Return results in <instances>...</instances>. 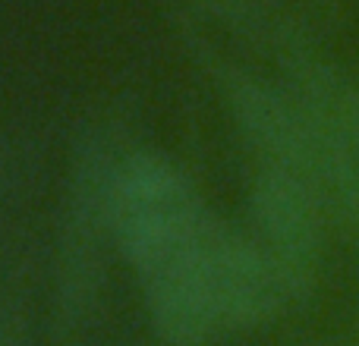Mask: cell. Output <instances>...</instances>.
I'll list each match as a JSON object with an SVG mask.
<instances>
[{
	"label": "cell",
	"mask_w": 359,
	"mask_h": 346,
	"mask_svg": "<svg viewBox=\"0 0 359 346\" xmlns=\"http://www.w3.org/2000/svg\"><path fill=\"white\" fill-rule=\"evenodd\" d=\"M114 223L130 261L149 277L189 252L217 221L186 173L164 158H136L114 192Z\"/></svg>",
	"instance_id": "6da1fadb"
},
{
	"label": "cell",
	"mask_w": 359,
	"mask_h": 346,
	"mask_svg": "<svg viewBox=\"0 0 359 346\" xmlns=\"http://www.w3.org/2000/svg\"><path fill=\"white\" fill-rule=\"evenodd\" d=\"M255 217L262 233L259 242L297 284L316 249V221L306 195L290 179H268L255 198Z\"/></svg>",
	"instance_id": "7a4b0ae2"
}]
</instances>
